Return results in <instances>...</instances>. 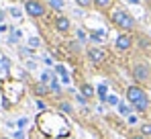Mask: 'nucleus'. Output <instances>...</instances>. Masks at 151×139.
Masks as SVG:
<instances>
[{
    "label": "nucleus",
    "mask_w": 151,
    "mask_h": 139,
    "mask_svg": "<svg viewBox=\"0 0 151 139\" xmlns=\"http://www.w3.org/2000/svg\"><path fill=\"white\" fill-rule=\"evenodd\" d=\"M110 21H112V25H116L119 29H123L125 33H129V31L135 29V19L127 12L125 8H116V10L110 14Z\"/></svg>",
    "instance_id": "obj_1"
},
{
    "label": "nucleus",
    "mask_w": 151,
    "mask_h": 139,
    "mask_svg": "<svg viewBox=\"0 0 151 139\" xmlns=\"http://www.w3.org/2000/svg\"><path fill=\"white\" fill-rule=\"evenodd\" d=\"M25 12L33 19H41V17H45L47 8L41 0H25Z\"/></svg>",
    "instance_id": "obj_2"
},
{
    "label": "nucleus",
    "mask_w": 151,
    "mask_h": 139,
    "mask_svg": "<svg viewBox=\"0 0 151 139\" xmlns=\"http://www.w3.org/2000/svg\"><path fill=\"white\" fill-rule=\"evenodd\" d=\"M131 74H133V80H135L137 84H145V82L151 80V70H149V66H145V64H135V66L131 68Z\"/></svg>",
    "instance_id": "obj_3"
},
{
    "label": "nucleus",
    "mask_w": 151,
    "mask_h": 139,
    "mask_svg": "<svg viewBox=\"0 0 151 139\" xmlns=\"http://www.w3.org/2000/svg\"><path fill=\"white\" fill-rule=\"evenodd\" d=\"M145 98H149V96H147V92L143 90L141 84H133V86L127 88V100L131 102V106H133L135 102H139V100H145Z\"/></svg>",
    "instance_id": "obj_4"
},
{
    "label": "nucleus",
    "mask_w": 151,
    "mask_h": 139,
    "mask_svg": "<svg viewBox=\"0 0 151 139\" xmlns=\"http://www.w3.org/2000/svg\"><path fill=\"white\" fill-rule=\"evenodd\" d=\"M88 59L92 62V64H104L106 62V51L104 49H100V47H90L88 49Z\"/></svg>",
    "instance_id": "obj_5"
},
{
    "label": "nucleus",
    "mask_w": 151,
    "mask_h": 139,
    "mask_svg": "<svg viewBox=\"0 0 151 139\" xmlns=\"http://www.w3.org/2000/svg\"><path fill=\"white\" fill-rule=\"evenodd\" d=\"M114 45L119 51H129L131 47H133V37L129 35V33H121L119 37H116V41H114Z\"/></svg>",
    "instance_id": "obj_6"
},
{
    "label": "nucleus",
    "mask_w": 151,
    "mask_h": 139,
    "mask_svg": "<svg viewBox=\"0 0 151 139\" xmlns=\"http://www.w3.org/2000/svg\"><path fill=\"white\" fill-rule=\"evenodd\" d=\"M31 92L35 94L37 98H43V96H47V94L51 92V88L45 84V82H37V84H33V86H31Z\"/></svg>",
    "instance_id": "obj_7"
},
{
    "label": "nucleus",
    "mask_w": 151,
    "mask_h": 139,
    "mask_svg": "<svg viewBox=\"0 0 151 139\" xmlns=\"http://www.w3.org/2000/svg\"><path fill=\"white\" fill-rule=\"evenodd\" d=\"M55 29H57L59 33H68V31L72 29L70 19H68V17H57V19H55Z\"/></svg>",
    "instance_id": "obj_8"
},
{
    "label": "nucleus",
    "mask_w": 151,
    "mask_h": 139,
    "mask_svg": "<svg viewBox=\"0 0 151 139\" xmlns=\"http://www.w3.org/2000/svg\"><path fill=\"white\" fill-rule=\"evenodd\" d=\"M133 111H137V113H147V111H149V98L135 102V104H133Z\"/></svg>",
    "instance_id": "obj_9"
},
{
    "label": "nucleus",
    "mask_w": 151,
    "mask_h": 139,
    "mask_svg": "<svg viewBox=\"0 0 151 139\" xmlns=\"http://www.w3.org/2000/svg\"><path fill=\"white\" fill-rule=\"evenodd\" d=\"M112 2H114V0H94V6H96L98 10H108V8L112 6Z\"/></svg>",
    "instance_id": "obj_10"
},
{
    "label": "nucleus",
    "mask_w": 151,
    "mask_h": 139,
    "mask_svg": "<svg viewBox=\"0 0 151 139\" xmlns=\"http://www.w3.org/2000/svg\"><path fill=\"white\" fill-rule=\"evenodd\" d=\"M82 94H84V98H92L94 96V88L90 84H82Z\"/></svg>",
    "instance_id": "obj_11"
},
{
    "label": "nucleus",
    "mask_w": 151,
    "mask_h": 139,
    "mask_svg": "<svg viewBox=\"0 0 151 139\" xmlns=\"http://www.w3.org/2000/svg\"><path fill=\"white\" fill-rule=\"evenodd\" d=\"M139 133H141V135H145V137L149 139L151 137V123H143V125L139 127Z\"/></svg>",
    "instance_id": "obj_12"
},
{
    "label": "nucleus",
    "mask_w": 151,
    "mask_h": 139,
    "mask_svg": "<svg viewBox=\"0 0 151 139\" xmlns=\"http://www.w3.org/2000/svg\"><path fill=\"white\" fill-rule=\"evenodd\" d=\"M78 2V6H82V8H88V6H94V0H76Z\"/></svg>",
    "instance_id": "obj_13"
},
{
    "label": "nucleus",
    "mask_w": 151,
    "mask_h": 139,
    "mask_svg": "<svg viewBox=\"0 0 151 139\" xmlns=\"http://www.w3.org/2000/svg\"><path fill=\"white\" fill-rule=\"evenodd\" d=\"M59 109H61L63 113H72V104H70V102H61V104H59Z\"/></svg>",
    "instance_id": "obj_14"
},
{
    "label": "nucleus",
    "mask_w": 151,
    "mask_h": 139,
    "mask_svg": "<svg viewBox=\"0 0 151 139\" xmlns=\"http://www.w3.org/2000/svg\"><path fill=\"white\" fill-rule=\"evenodd\" d=\"M129 139H147V137H145V135H141V133H131Z\"/></svg>",
    "instance_id": "obj_15"
},
{
    "label": "nucleus",
    "mask_w": 151,
    "mask_h": 139,
    "mask_svg": "<svg viewBox=\"0 0 151 139\" xmlns=\"http://www.w3.org/2000/svg\"><path fill=\"white\" fill-rule=\"evenodd\" d=\"M92 39H94V41H100V39H102V33H98V31H96V33H92Z\"/></svg>",
    "instance_id": "obj_16"
},
{
    "label": "nucleus",
    "mask_w": 151,
    "mask_h": 139,
    "mask_svg": "<svg viewBox=\"0 0 151 139\" xmlns=\"http://www.w3.org/2000/svg\"><path fill=\"white\" fill-rule=\"evenodd\" d=\"M29 43H31V47H39V39H35V37H33Z\"/></svg>",
    "instance_id": "obj_17"
},
{
    "label": "nucleus",
    "mask_w": 151,
    "mask_h": 139,
    "mask_svg": "<svg viewBox=\"0 0 151 139\" xmlns=\"http://www.w3.org/2000/svg\"><path fill=\"white\" fill-rule=\"evenodd\" d=\"M129 2H137V0H129Z\"/></svg>",
    "instance_id": "obj_18"
},
{
    "label": "nucleus",
    "mask_w": 151,
    "mask_h": 139,
    "mask_svg": "<svg viewBox=\"0 0 151 139\" xmlns=\"http://www.w3.org/2000/svg\"><path fill=\"white\" fill-rule=\"evenodd\" d=\"M0 139H8V137H0Z\"/></svg>",
    "instance_id": "obj_19"
}]
</instances>
